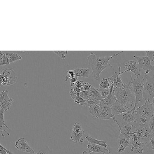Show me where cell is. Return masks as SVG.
<instances>
[{
	"instance_id": "obj_22",
	"label": "cell",
	"mask_w": 154,
	"mask_h": 154,
	"mask_svg": "<svg viewBox=\"0 0 154 154\" xmlns=\"http://www.w3.org/2000/svg\"><path fill=\"white\" fill-rule=\"evenodd\" d=\"M85 140L88 141V144H97L107 148L108 145L106 143V141L103 140H99L97 139L94 138L92 137L87 135L85 137Z\"/></svg>"
},
{
	"instance_id": "obj_12",
	"label": "cell",
	"mask_w": 154,
	"mask_h": 154,
	"mask_svg": "<svg viewBox=\"0 0 154 154\" xmlns=\"http://www.w3.org/2000/svg\"><path fill=\"white\" fill-rule=\"evenodd\" d=\"M130 138L131 137L120 134L117 140V143L118 146L117 151L119 153H122V152H124L125 148L131 147Z\"/></svg>"
},
{
	"instance_id": "obj_9",
	"label": "cell",
	"mask_w": 154,
	"mask_h": 154,
	"mask_svg": "<svg viewBox=\"0 0 154 154\" xmlns=\"http://www.w3.org/2000/svg\"><path fill=\"white\" fill-rule=\"evenodd\" d=\"M13 100L9 97L8 91L4 90L1 91L0 94V110L6 112L10 109Z\"/></svg>"
},
{
	"instance_id": "obj_34",
	"label": "cell",
	"mask_w": 154,
	"mask_h": 154,
	"mask_svg": "<svg viewBox=\"0 0 154 154\" xmlns=\"http://www.w3.org/2000/svg\"><path fill=\"white\" fill-rule=\"evenodd\" d=\"M74 100L75 103H77L78 105H81V106H84L85 103L86 102V100H85L80 96H78L75 98L74 99Z\"/></svg>"
},
{
	"instance_id": "obj_42",
	"label": "cell",
	"mask_w": 154,
	"mask_h": 154,
	"mask_svg": "<svg viewBox=\"0 0 154 154\" xmlns=\"http://www.w3.org/2000/svg\"><path fill=\"white\" fill-rule=\"evenodd\" d=\"M92 154H111V152L108 153H92Z\"/></svg>"
},
{
	"instance_id": "obj_31",
	"label": "cell",
	"mask_w": 154,
	"mask_h": 154,
	"mask_svg": "<svg viewBox=\"0 0 154 154\" xmlns=\"http://www.w3.org/2000/svg\"><path fill=\"white\" fill-rule=\"evenodd\" d=\"M84 131L82 129L81 125L79 122H75V123L73 125L72 129V132H75L76 133H80L81 132H84Z\"/></svg>"
},
{
	"instance_id": "obj_43",
	"label": "cell",
	"mask_w": 154,
	"mask_h": 154,
	"mask_svg": "<svg viewBox=\"0 0 154 154\" xmlns=\"http://www.w3.org/2000/svg\"><path fill=\"white\" fill-rule=\"evenodd\" d=\"M82 154H92L89 153V152H86V151H84L82 152Z\"/></svg>"
},
{
	"instance_id": "obj_3",
	"label": "cell",
	"mask_w": 154,
	"mask_h": 154,
	"mask_svg": "<svg viewBox=\"0 0 154 154\" xmlns=\"http://www.w3.org/2000/svg\"><path fill=\"white\" fill-rule=\"evenodd\" d=\"M131 81L130 82V87L135 96L136 100L134 107L130 111V112L135 111L139 103L143 101V93L145 81L144 76L143 77L140 75V76L134 77L131 74Z\"/></svg>"
},
{
	"instance_id": "obj_46",
	"label": "cell",
	"mask_w": 154,
	"mask_h": 154,
	"mask_svg": "<svg viewBox=\"0 0 154 154\" xmlns=\"http://www.w3.org/2000/svg\"><path fill=\"white\" fill-rule=\"evenodd\" d=\"M154 71V65L152 66V71Z\"/></svg>"
},
{
	"instance_id": "obj_44",
	"label": "cell",
	"mask_w": 154,
	"mask_h": 154,
	"mask_svg": "<svg viewBox=\"0 0 154 154\" xmlns=\"http://www.w3.org/2000/svg\"><path fill=\"white\" fill-rule=\"evenodd\" d=\"M7 152H8V154H14L13 153V152H11V151H10V150H8V149H7Z\"/></svg>"
},
{
	"instance_id": "obj_24",
	"label": "cell",
	"mask_w": 154,
	"mask_h": 154,
	"mask_svg": "<svg viewBox=\"0 0 154 154\" xmlns=\"http://www.w3.org/2000/svg\"><path fill=\"white\" fill-rule=\"evenodd\" d=\"M85 134V131L80 133H76L75 132H71V139L72 141L76 143H83L84 140L83 136Z\"/></svg>"
},
{
	"instance_id": "obj_25",
	"label": "cell",
	"mask_w": 154,
	"mask_h": 154,
	"mask_svg": "<svg viewBox=\"0 0 154 154\" xmlns=\"http://www.w3.org/2000/svg\"><path fill=\"white\" fill-rule=\"evenodd\" d=\"M6 54L8 64L22 59V57L16 53H7Z\"/></svg>"
},
{
	"instance_id": "obj_28",
	"label": "cell",
	"mask_w": 154,
	"mask_h": 154,
	"mask_svg": "<svg viewBox=\"0 0 154 154\" xmlns=\"http://www.w3.org/2000/svg\"><path fill=\"white\" fill-rule=\"evenodd\" d=\"M0 65L4 66L8 65L7 57L6 53L0 51Z\"/></svg>"
},
{
	"instance_id": "obj_38",
	"label": "cell",
	"mask_w": 154,
	"mask_h": 154,
	"mask_svg": "<svg viewBox=\"0 0 154 154\" xmlns=\"http://www.w3.org/2000/svg\"><path fill=\"white\" fill-rule=\"evenodd\" d=\"M67 75L66 77V81H67L68 79H72V78L75 77V74L74 73V70H70L67 71Z\"/></svg>"
},
{
	"instance_id": "obj_39",
	"label": "cell",
	"mask_w": 154,
	"mask_h": 154,
	"mask_svg": "<svg viewBox=\"0 0 154 154\" xmlns=\"http://www.w3.org/2000/svg\"><path fill=\"white\" fill-rule=\"evenodd\" d=\"M148 128L150 130L154 133V116H153L150 119L149 122V125H148Z\"/></svg>"
},
{
	"instance_id": "obj_6",
	"label": "cell",
	"mask_w": 154,
	"mask_h": 154,
	"mask_svg": "<svg viewBox=\"0 0 154 154\" xmlns=\"http://www.w3.org/2000/svg\"><path fill=\"white\" fill-rule=\"evenodd\" d=\"M131 152L134 153L141 154L143 152L144 143L141 138L135 132L131 134L130 138Z\"/></svg>"
},
{
	"instance_id": "obj_18",
	"label": "cell",
	"mask_w": 154,
	"mask_h": 154,
	"mask_svg": "<svg viewBox=\"0 0 154 154\" xmlns=\"http://www.w3.org/2000/svg\"><path fill=\"white\" fill-rule=\"evenodd\" d=\"M135 114L136 120L135 122L137 124L138 127H142V128H145L148 127L149 122L151 119L142 116L140 114H138L134 111Z\"/></svg>"
},
{
	"instance_id": "obj_35",
	"label": "cell",
	"mask_w": 154,
	"mask_h": 154,
	"mask_svg": "<svg viewBox=\"0 0 154 154\" xmlns=\"http://www.w3.org/2000/svg\"><path fill=\"white\" fill-rule=\"evenodd\" d=\"M144 145L147 148H150L154 151V137L151 138Z\"/></svg>"
},
{
	"instance_id": "obj_41",
	"label": "cell",
	"mask_w": 154,
	"mask_h": 154,
	"mask_svg": "<svg viewBox=\"0 0 154 154\" xmlns=\"http://www.w3.org/2000/svg\"><path fill=\"white\" fill-rule=\"evenodd\" d=\"M7 149L0 144V154H8Z\"/></svg>"
},
{
	"instance_id": "obj_1",
	"label": "cell",
	"mask_w": 154,
	"mask_h": 154,
	"mask_svg": "<svg viewBox=\"0 0 154 154\" xmlns=\"http://www.w3.org/2000/svg\"><path fill=\"white\" fill-rule=\"evenodd\" d=\"M121 51L120 53L114 54L112 56L99 57L94 53H91L87 57L88 65L92 70V76L96 80L100 79L101 73L107 67L113 68V66L109 63V61L123 53Z\"/></svg>"
},
{
	"instance_id": "obj_13",
	"label": "cell",
	"mask_w": 154,
	"mask_h": 154,
	"mask_svg": "<svg viewBox=\"0 0 154 154\" xmlns=\"http://www.w3.org/2000/svg\"><path fill=\"white\" fill-rule=\"evenodd\" d=\"M138 127L136 122L126 123L119 127L120 134H123L128 137H131V134L135 132L136 130Z\"/></svg>"
},
{
	"instance_id": "obj_10",
	"label": "cell",
	"mask_w": 154,
	"mask_h": 154,
	"mask_svg": "<svg viewBox=\"0 0 154 154\" xmlns=\"http://www.w3.org/2000/svg\"><path fill=\"white\" fill-rule=\"evenodd\" d=\"M134 57L137 61L139 66L140 70L143 69L145 71V74L147 75L152 71V66L151 64V61L147 56L145 57H138L134 55Z\"/></svg>"
},
{
	"instance_id": "obj_36",
	"label": "cell",
	"mask_w": 154,
	"mask_h": 154,
	"mask_svg": "<svg viewBox=\"0 0 154 154\" xmlns=\"http://www.w3.org/2000/svg\"><path fill=\"white\" fill-rule=\"evenodd\" d=\"M80 96L84 99L85 100H87L89 97V93L88 91H82L80 93Z\"/></svg>"
},
{
	"instance_id": "obj_29",
	"label": "cell",
	"mask_w": 154,
	"mask_h": 154,
	"mask_svg": "<svg viewBox=\"0 0 154 154\" xmlns=\"http://www.w3.org/2000/svg\"><path fill=\"white\" fill-rule=\"evenodd\" d=\"M36 154H54V153L53 150L46 146L40 149Z\"/></svg>"
},
{
	"instance_id": "obj_8",
	"label": "cell",
	"mask_w": 154,
	"mask_h": 154,
	"mask_svg": "<svg viewBox=\"0 0 154 154\" xmlns=\"http://www.w3.org/2000/svg\"><path fill=\"white\" fill-rule=\"evenodd\" d=\"M135 112L138 114L151 119L154 115V107L152 102L149 100L145 101L142 106L137 107Z\"/></svg>"
},
{
	"instance_id": "obj_4",
	"label": "cell",
	"mask_w": 154,
	"mask_h": 154,
	"mask_svg": "<svg viewBox=\"0 0 154 154\" xmlns=\"http://www.w3.org/2000/svg\"><path fill=\"white\" fill-rule=\"evenodd\" d=\"M18 75L12 68L3 69L0 74L1 83L3 86L13 85L18 79Z\"/></svg>"
},
{
	"instance_id": "obj_2",
	"label": "cell",
	"mask_w": 154,
	"mask_h": 154,
	"mask_svg": "<svg viewBox=\"0 0 154 154\" xmlns=\"http://www.w3.org/2000/svg\"><path fill=\"white\" fill-rule=\"evenodd\" d=\"M114 94L117 101L124 105L129 111L128 104L131 110L134 108L135 103V96L130 87V82L123 83V86L120 88H115L113 89Z\"/></svg>"
},
{
	"instance_id": "obj_11",
	"label": "cell",
	"mask_w": 154,
	"mask_h": 154,
	"mask_svg": "<svg viewBox=\"0 0 154 154\" xmlns=\"http://www.w3.org/2000/svg\"><path fill=\"white\" fill-rule=\"evenodd\" d=\"M15 148L19 151L24 152L35 154V151L28 144L27 141L23 137H21L16 140L15 144Z\"/></svg>"
},
{
	"instance_id": "obj_17",
	"label": "cell",
	"mask_w": 154,
	"mask_h": 154,
	"mask_svg": "<svg viewBox=\"0 0 154 154\" xmlns=\"http://www.w3.org/2000/svg\"><path fill=\"white\" fill-rule=\"evenodd\" d=\"M111 109L112 114L114 117L121 115L124 113L130 112V111H129L126 107L119 103L117 101L111 107Z\"/></svg>"
},
{
	"instance_id": "obj_16",
	"label": "cell",
	"mask_w": 154,
	"mask_h": 154,
	"mask_svg": "<svg viewBox=\"0 0 154 154\" xmlns=\"http://www.w3.org/2000/svg\"><path fill=\"white\" fill-rule=\"evenodd\" d=\"M119 73L115 72L114 75L108 78V80L111 82V84H112L115 88H120L123 86L124 83L121 77V75L123 73L122 72H121L120 66H119Z\"/></svg>"
},
{
	"instance_id": "obj_40",
	"label": "cell",
	"mask_w": 154,
	"mask_h": 154,
	"mask_svg": "<svg viewBox=\"0 0 154 154\" xmlns=\"http://www.w3.org/2000/svg\"><path fill=\"white\" fill-rule=\"evenodd\" d=\"M92 85L88 83V82H86L84 83V84L83 89H82V91H89L91 89Z\"/></svg>"
},
{
	"instance_id": "obj_7",
	"label": "cell",
	"mask_w": 154,
	"mask_h": 154,
	"mask_svg": "<svg viewBox=\"0 0 154 154\" xmlns=\"http://www.w3.org/2000/svg\"><path fill=\"white\" fill-rule=\"evenodd\" d=\"M113 120L119 127L125 123L135 122L136 120L135 114L134 112L124 113L114 117Z\"/></svg>"
},
{
	"instance_id": "obj_23",
	"label": "cell",
	"mask_w": 154,
	"mask_h": 154,
	"mask_svg": "<svg viewBox=\"0 0 154 154\" xmlns=\"http://www.w3.org/2000/svg\"><path fill=\"white\" fill-rule=\"evenodd\" d=\"M75 76L82 77L84 78H88L89 75V68H77L74 70Z\"/></svg>"
},
{
	"instance_id": "obj_33",
	"label": "cell",
	"mask_w": 154,
	"mask_h": 154,
	"mask_svg": "<svg viewBox=\"0 0 154 154\" xmlns=\"http://www.w3.org/2000/svg\"><path fill=\"white\" fill-rule=\"evenodd\" d=\"M100 93L103 99L106 98L107 96L109 95L110 92V88L108 89H99Z\"/></svg>"
},
{
	"instance_id": "obj_30",
	"label": "cell",
	"mask_w": 154,
	"mask_h": 154,
	"mask_svg": "<svg viewBox=\"0 0 154 154\" xmlns=\"http://www.w3.org/2000/svg\"><path fill=\"white\" fill-rule=\"evenodd\" d=\"M4 111L0 110V125H1V129L3 127H6L10 131V129L6 125L5 123V120L4 119Z\"/></svg>"
},
{
	"instance_id": "obj_45",
	"label": "cell",
	"mask_w": 154,
	"mask_h": 154,
	"mask_svg": "<svg viewBox=\"0 0 154 154\" xmlns=\"http://www.w3.org/2000/svg\"><path fill=\"white\" fill-rule=\"evenodd\" d=\"M152 102L153 105L154 107V97L153 99L152 100Z\"/></svg>"
},
{
	"instance_id": "obj_5",
	"label": "cell",
	"mask_w": 154,
	"mask_h": 154,
	"mask_svg": "<svg viewBox=\"0 0 154 154\" xmlns=\"http://www.w3.org/2000/svg\"><path fill=\"white\" fill-rule=\"evenodd\" d=\"M143 98L144 100L152 102L154 97V73L152 76L145 75Z\"/></svg>"
},
{
	"instance_id": "obj_21",
	"label": "cell",
	"mask_w": 154,
	"mask_h": 154,
	"mask_svg": "<svg viewBox=\"0 0 154 154\" xmlns=\"http://www.w3.org/2000/svg\"><path fill=\"white\" fill-rule=\"evenodd\" d=\"M89 93V98L95 100L100 101L103 99L99 89H96L92 86L91 89L88 91Z\"/></svg>"
},
{
	"instance_id": "obj_32",
	"label": "cell",
	"mask_w": 154,
	"mask_h": 154,
	"mask_svg": "<svg viewBox=\"0 0 154 154\" xmlns=\"http://www.w3.org/2000/svg\"><path fill=\"white\" fill-rule=\"evenodd\" d=\"M55 54H57L61 59H66V56L68 54L67 51H54Z\"/></svg>"
},
{
	"instance_id": "obj_27",
	"label": "cell",
	"mask_w": 154,
	"mask_h": 154,
	"mask_svg": "<svg viewBox=\"0 0 154 154\" xmlns=\"http://www.w3.org/2000/svg\"><path fill=\"white\" fill-rule=\"evenodd\" d=\"M111 83L109 82V80L107 79L103 78L101 81L100 84V88L101 89H110L111 87Z\"/></svg>"
},
{
	"instance_id": "obj_37",
	"label": "cell",
	"mask_w": 154,
	"mask_h": 154,
	"mask_svg": "<svg viewBox=\"0 0 154 154\" xmlns=\"http://www.w3.org/2000/svg\"><path fill=\"white\" fill-rule=\"evenodd\" d=\"M147 57L149 58L151 62L154 61V51H145Z\"/></svg>"
},
{
	"instance_id": "obj_26",
	"label": "cell",
	"mask_w": 154,
	"mask_h": 154,
	"mask_svg": "<svg viewBox=\"0 0 154 154\" xmlns=\"http://www.w3.org/2000/svg\"><path fill=\"white\" fill-rule=\"evenodd\" d=\"M89 108V112L93 116L97 119H99L100 112V106L97 104L92 105L88 107Z\"/></svg>"
},
{
	"instance_id": "obj_14",
	"label": "cell",
	"mask_w": 154,
	"mask_h": 154,
	"mask_svg": "<svg viewBox=\"0 0 154 154\" xmlns=\"http://www.w3.org/2000/svg\"><path fill=\"white\" fill-rule=\"evenodd\" d=\"M125 67L126 71L123 72V73L127 72H131L134 74L136 77L141 75L140 69L138 63L135 60H129L125 64Z\"/></svg>"
},
{
	"instance_id": "obj_15",
	"label": "cell",
	"mask_w": 154,
	"mask_h": 154,
	"mask_svg": "<svg viewBox=\"0 0 154 154\" xmlns=\"http://www.w3.org/2000/svg\"><path fill=\"white\" fill-rule=\"evenodd\" d=\"M114 87V85L112 84H111L110 94L106 98L102 100L100 102L98 105L100 106H107L110 107H112L113 106V104L117 101L113 91Z\"/></svg>"
},
{
	"instance_id": "obj_19",
	"label": "cell",
	"mask_w": 154,
	"mask_h": 154,
	"mask_svg": "<svg viewBox=\"0 0 154 154\" xmlns=\"http://www.w3.org/2000/svg\"><path fill=\"white\" fill-rule=\"evenodd\" d=\"M114 117L112 112L111 107L107 106H100L99 119L109 120Z\"/></svg>"
},
{
	"instance_id": "obj_20",
	"label": "cell",
	"mask_w": 154,
	"mask_h": 154,
	"mask_svg": "<svg viewBox=\"0 0 154 154\" xmlns=\"http://www.w3.org/2000/svg\"><path fill=\"white\" fill-rule=\"evenodd\" d=\"M87 148L89 150V153H108L111 152L109 149L105 147H103L99 145L94 144H88L87 145Z\"/></svg>"
}]
</instances>
